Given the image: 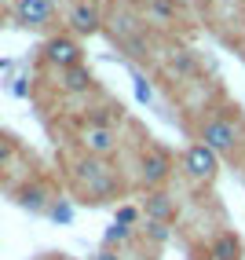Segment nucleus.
<instances>
[{
	"mask_svg": "<svg viewBox=\"0 0 245 260\" xmlns=\"http://www.w3.org/2000/svg\"><path fill=\"white\" fill-rule=\"evenodd\" d=\"M92 260H121V253H117V249H107V246H102V249H95V253H92Z\"/></svg>",
	"mask_w": 245,
	"mask_h": 260,
	"instance_id": "21",
	"label": "nucleus"
},
{
	"mask_svg": "<svg viewBox=\"0 0 245 260\" xmlns=\"http://www.w3.org/2000/svg\"><path fill=\"white\" fill-rule=\"evenodd\" d=\"M114 223H121V228H135V223H139V209H135V205H117Z\"/></svg>",
	"mask_w": 245,
	"mask_h": 260,
	"instance_id": "19",
	"label": "nucleus"
},
{
	"mask_svg": "<svg viewBox=\"0 0 245 260\" xmlns=\"http://www.w3.org/2000/svg\"><path fill=\"white\" fill-rule=\"evenodd\" d=\"M11 154H15V143L8 140V136H0V165H4V161L11 158Z\"/></svg>",
	"mask_w": 245,
	"mask_h": 260,
	"instance_id": "20",
	"label": "nucleus"
},
{
	"mask_svg": "<svg viewBox=\"0 0 245 260\" xmlns=\"http://www.w3.org/2000/svg\"><path fill=\"white\" fill-rule=\"evenodd\" d=\"M41 55L48 66H55V70H69V66H81L84 62V48L81 41L74 37V33H55V37H48L44 48H41Z\"/></svg>",
	"mask_w": 245,
	"mask_h": 260,
	"instance_id": "4",
	"label": "nucleus"
},
{
	"mask_svg": "<svg viewBox=\"0 0 245 260\" xmlns=\"http://www.w3.org/2000/svg\"><path fill=\"white\" fill-rule=\"evenodd\" d=\"M143 235H147V242H150V246H165V242L172 238V223H157V220H147Z\"/></svg>",
	"mask_w": 245,
	"mask_h": 260,
	"instance_id": "15",
	"label": "nucleus"
},
{
	"mask_svg": "<svg viewBox=\"0 0 245 260\" xmlns=\"http://www.w3.org/2000/svg\"><path fill=\"white\" fill-rule=\"evenodd\" d=\"M143 213H147V220L172 223V220H176V202H172L168 190H147V198H143Z\"/></svg>",
	"mask_w": 245,
	"mask_h": 260,
	"instance_id": "10",
	"label": "nucleus"
},
{
	"mask_svg": "<svg viewBox=\"0 0 245 260\" xmlns=\"http://www.w3.org/2000/svg\"><path fill=\"white\" fill-rule=\"evenodd\" d=\"M59 88H62L66 95H84V92L95 88V77H92L88 66L81 62V66H69V70L59 74Z\"/></svg>",
	"mask_w": 245,
	"mask_h": 260,
	"instance_id": "11",
	"label": "nucleus"
},
{
	"mask_svg": "<svg viewBox=\"0 0 245 260\" xmlns=\"http://www.w3.org/2000/svg\"><path fill=\"white\" fill-rule=\"evenodd\" d=\"M81 147H84V154H92V158H107V154L117 150V136L107 125H84L81 128Z\"/></svg>",
	"mask_w": 245,
	"mask_h": 260,
	"instance_id": "8",
	"label": "nucleus"
},
{
	"mask_svg": "<svg viewBox=\"0 0 245 260\" xmlns=\"http://www.w3.org/2000/svg\"><path fill=\"white\" fill-rule=\"evenodd\" d=\"M172 4H176V8H187V4H190V0H172Z\"/></svg>",
	"mask_w": 245,
	"mask_h": 260,
	"instance_id": "22",
	"label": "nucleus"
},
{
	"mask_svg": "<svg viewBox=\"0 0 245 260\" xmlns=\"http://www.w3.org/2000/svg\"><path fill=\"white\" fill-rule=\"evenodd\" d=\"M245 256V246L234 231H220L213 238V260H241Z\"/></svg>",
	"mask_w": 245,
	"mask_h": 260,
	"instance_id": "12",
	"label": "nucleus"
},
{
	"mask_svg": "<svg viewBox=\"0 0 245 260\" xmlns=\"http://www.w3.org/2000/svg\"><path fill=\"white\" fill-rule=\"evenodd\" d=\"M125 242H132V228H121V223H110L107 235H102V246L114 249V246H125Z\"/></svg>",
	"mask_w": 245,
	"mask_h": 260,
	"instance_id": "16",
	"label": "nucleus"
},
{
	"mask_svg": "<svg viewBox=\"0 0 245 260\" xmlns=\"http://www.w3.org/2000/svg\"><path fill=\"white\" fill-rule=\"evenodd\" d=\"M198 143H205L208 150H216L220 158L234 154V147L241 143V125L227 114H208L198 125Z\"/></svg>",
	"mask_w": 245,
	"mask_h": 260,
	"instance_id": "1",
	"label": "nucleus"
},
{
	"mask_svg": "<svg viewBox=\"0 0 245 260\" xmlns=\"http://www.w3.org/2000/svg\"><path fill=\"white\" fill-rule=\"evenodd\" d=\"M15 202H19V209H26V213H48L55 198H51L48 183H26V187L15 190Z\"/></svg>",
	"mask_w": 245,
	"mask_h": 260,
	"instance_id": "9",
	"label": "nucleus"
},
{
	"mask_svg": "<svg viewBox=\"0 0 245 260\" xmlns=\"http://www.w3.org/2000/svg\"><path fill=\"white\" fill-rule=\"evenodd\" d=\"M183 172H187V180H194V183H213L216 172H220V154L208 150L205 143H190L183 150Z\"/></svg>",
	"mask_w": 245,
	"mask_h": 260,
	"instance_id": "6",
	"label": "nucleus"
},
{
	"mask_svg": "<svg viewBox=\"0 0 245 260\" xmlns=\"http://www.w3.org/2000/svg\"><path fill=\"white\" fill-rule=\"evenodd\" d=\"M132 84H135V99L139 103H154V88H150V81L139 70H132Z\"/></svg>",
	"mask_w": 245,
	"mask_h": 260,
	"instance_id": "18",
	"label": "nucleus"
},
{
	"mask_svg": "<svg viewBox=\"0 0 245 260\" xmlns=\"http://www.w3.org/2000/svg\"><path fill=\"white\" fill-rule=\"evenodd\" d=\"M11 19L22 29H51L59 19V8H55V0H15Z\"/></svg>",
	"mask_w": 245,
	"mask_h": 260,
	"instance_id": "3",
	"label": "nucleus"
},
{
	"mask_svg": "<svg viewBox=\"0 0 245 260\" xmlns=\"http://www.w3.org/2000/svg\"><path fill=\"white\" fill-rule=\"evenodd\" d=\"M143 11L150 15V19H157V22H176L180 19V8L172 4V0H143Z\"/></svg>",
	"mask_w": 245,
	"mask_h": 260,
	"instance_id": "14",
	"label": "nucleus"
},
{
	"mask_svg": "<svg viewBox=\"0 0 245 260\" xmlns=\"http://www.w3.org/2000/svg\"><path fill=\"white\" fill-rule=\"evenodd\" d=\"M48 216L55 223H74V205H69L66 198H55V202H51V209H48Z\"/></svg>",
	"mask_w": 245,
	"mask_h": 260,
	"instance_id": "17",
	"label": "nucleus"
},
{
	"mask_svg": "<svg viewBox=\"0 0 245 260\" xmlns=\"http://www.w3.org/2000/svg\"><path fill=\"white\" fill-rule=\"evenodd\" d=\"M66 29L74 37H92V33L102 29V11L95 0H74L66 11Z\"/></svg>",
	"mask_w": 245,
	"mask_h": 260,
	"instance_id": "7",
	"label": "nucleus"
},
{
	"mask_svg": "<svg viewBox=\"0 0 245 260\" xmlns=\"http://www.w3.org/2000/svg\"><path fill=\"white\" fill-rule=\"evenodd\" d=\"M74 176H77V183L92 194V202H99L102 194H110V190L117 187L110 165L102 161V158H92V154H84V158L74 165Z\"/></svg>",
	"mask_w": 245,
	"mask_h": 260,
	"instance_id": "2",
	"label": "nucleus"
},
{
	"mask_svg": "<svg viewBox=\"0 0 245 260\" xmlns=\"http://www.w3.org/2000/svg\"><path fill=\"white\" fill-rule=\"evenodd\" d=\"M168 176H172V158L165 147H147L139 154V183L147 190H165Z\"/></svg>",
	"mask_w": 245,
	"mask_h": 260,
	"instance_id": "5",
	"label": "nucleus"
},
{
	"mask_svg": "<svg viewBox=\"0 0 245 260\" xmlns=\"http://www.w3.org/2000/svg\"><path fill=\"white\" fill-rule=\"evenodd\" d=\"M168 70L176 77H194L201 70V62H198V55L190 48H176V51H168Z\"/></svg>",
	"mask_w": 245,
	"mask_h": 260,
	"instance_id": "13",
	"label": "nucleus"
}]
</instances>
